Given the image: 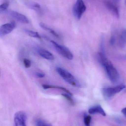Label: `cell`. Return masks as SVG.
<instances>
[{
	"label": "cell",
	"instance_id": "cell-1",
	"mask_svg": "<svg viewBox=\"0 0 126 126\" xmlns=\"http://www.w3.org/2000/svg\"><path fill=\"white\" fill-rule=\"evenodd\" d=\"M98 61L103 67L110 80L116 83L120 78L119 73L111 63L107 59L103 52L98 53L97 55Z\"/></svg>",
	"mask_w": 126,
	"mask_h": 126
},
{
	"label": "cell",
	"instance_id": "cell-2",
	"mask_svg": "<svg viewBox=\"0 0 126 126\" xmlns=\"http://www.w3.org/2000/svg\"><path fill=\"white\" fill-rule=\"evenodd\" d=\"M56 70L58 73L65 81L74 86L81 87L80 84L75 78L66 70L60 67H57Z\"/></svg>",
	"mask_w": 126,
	"mask_h": 126
},
{
	"label": "cell",
	"instance_id": "cell-3",
	"mask_svg": "<svg viewBox=\"0 0 126 126\" xmlns=\"http://www.w3.org/2000/svg\"><path fill=\"white\" fill-rule=\"evenodd\" d=\"M51 43L52 44L57 52L64 57L69 60L73 59V55L68 48L64 46L58 44L54 41L51 40Z\"/></svg>",
	"mask_w": 126,
	"mask_h": 126
},
{
	"label": "cell",
	"instance_id": "cell-4",
	"mask_svg": "<svg viewBox=\"0 0 126 126\" xmlns=\"http://www.w3.org/2000/svg\"><path fill=\"white\" fill-rule=\"evenodd\" d=\"M86 7L83 0H77L73 8V13L75 18L79 20L86 11Z\"/></svg>",
	"mask_w": 126,
	"mask_h": 126
},
{
	"label": "cell",
	"instance_id": "cell-5",
	"mask_svg": "<svg viewBox=\"0 0 126 126\" xmlns=\"http://www.w3.org/2000/svg\"><path fill=\"white\" fill-rule=\"evenodd\" d=\"M126 87L125 85L121 84L114 87L103 88L102 89V92L105 98H109L114 96L117 93L121 92Z\"/></svg>",
	"mask_w": 126,
	"mask_h": 126
},
{
	"label": "cell",
	"instance_id": "cell-6",
	"mask_svg": "<svg viewBox=\"0 0 126 126\" xmlns=\"http://www.w3.org/2000/svg\"><path fill=\"white\" fill-rule=\"evenodd\" d=\"M26 120V115L24 112H18L14 115L13 126H27Z\"/></svg>",
	"mask_w": 126,
	"mask_h": 126
},
{
	"label": "cell",
	"instance_id": "cell-7",
	"mask_svg": "<svg viewBox=\"0 0 126 126\" xmlns=\"http://www.w3.org/2000/svg\"><path fill=\"white\" fill-rule=\"evenodd\" d=\"M16 23L14 21L3 24L0 28V36H4L12 32L16 27Z\"/></svg>",
	"mask_w": 126,
	"mask_h": 126
},
{
	"label": "cell",
	"instance_id": "cell-8",
	"mask_svg": "<svg viewBox=\"0 0 126 126\" xmlns=\"http://www.w3.org/2000/svg\"><path fill=\"white\" fill-rule=\"evenodd\" d=\"M9 14L13 18L20 23L23 24H28L29 23V19L25 16L16 11H10Z\"/></svg>",
	"mask_w": 126,
	"mask_h": 126
},
{
	"label": "cell",
	"instance_id": "cell-9",
	"mask_svg": "<svg viewBox=\"0 0 126 126\" xmlns=\"http://www.w3.org/2000/svg\"><path fill=\"white\" fill-rule=\"evenodd\" d=\"M105 5L109 10L117 17H119V10L117 7L114 4L109 1H107L105 2Z\"/></svg>",
	"mask_w": 126,
	"mask_h": 126
},
{
	"label": "cell",
	"instance_id": "cell-10",
	"mask_svg": "<svg viewBox=\"0 0 126 126\" xmlns=\"http://www.w3.org/2000/svg\"><path fill=\"white\" fill-rule=\"evenodd\" d=\"M37 52L41 57L46 60H53L54 59V57L53 54L46 49H39L37 50Z\"/></svg>",
	"mask_w": 126,
	"mask_h": 126
},
{
	"label": "cell",
	"instance_id": "cell-11",
	"mask_svg": "<svg viewBox=\"0 0 126 126\" xmlns=\"http://www.w3.org/2000/svg\"><path fill=\"white\" fill-rule=\"evenodd\" d=\"M89 112L91 114H94L98 113L103 116H106V113L105 111L100 105L95 106L90 108L89 110Z\"/></svg>",
	"mask_w": 126,
	"mask_h": 126
},
{
	"label": "cell",
	"instance_id": "cell-12",
	"mask_svg": "<svg viewBox=\"0 0 126 126\" xmlns=\"http://www.w3.org/2000/svg\"><path fill=\"white\" fill-rule=\"evenodd\" d=\"M27 6L30 8L33 9L39 14L42 13V10L40 5L38 3L36 2L29 3L27 4Z\"/></svg>",
	"mask_w": 126,
	"mask_h": 126
},
{
	"label": "cell",
	"instance_id": "cell-13",
	"mask_svg": "<svg viewBox=\"0 0 126 126\" xmlns=\"http://www.w3.org/2000/svg\"><path fill=\"white\" fill-rule=\"evenodd\" d=\"M42 87L44 89H58L62 91L66 92L67 94L70 95L72 96V93L70 92L66 88L64 87H61L60 86H52V85H45L43 84L42 85Z\"/></svg>",
	"mask_w": 126,
	"mask_h": 126
},
{
	"label": "cell",
	"instance_id": "cell-14",
	"mask_svg": "<svg viewBox=\"0 0 126 126\" xmlns=\"http://www.w3.org/2000/svg\"><path fill=\"white\" fill-rule=\"evenodd\" d=\"M40 27L41 28H42L44 30H46V31L49 32L50 33H51V34L54 35V36L55 37L57 38H60V37L59 36V35L54 31L52 29H51V28H49V27H47L46 25H45L43 23H40Z\"/></svg>",
	"mask_w": 126,
	"mask_h": 126
},
{
	"label": "cell",
	"instance_id": "cell-15",
	"mask_svg": "<svg viewBox=\"0 0 126 126\" xmlns=\"http://www.w3.org/2000/svg\"><path fill=\"white\" fill-rule=\"evenodd\" d=\"M24 31L26 34H27L28 35L30 36V37L36 38H38L40 39H41V37L37 32H34V31L28 29H25Z\"/></svg>",
	"mask_w": 126,
	"mask_h": 126
},
{
	"label": "cell",
	"instance_id": "cell-16",
	"mask_svg": "<svg viewBox=\"0 0 126 126\" xmlns=\"http://www.w3.org/2000/svg\"><path fill=\"white\" fill-rule=\"evenodd\" d=\"M36 126H52L51 124L41 118H38L36 121Z\"/></svg>",
	"mask_w": 126,
	"mask_h": 126
},
{
	"label": "cell",
	"instance_id": "cell-17",
	"mask_svg": "<svg viewBox=\"0 0 126 126\" xmlns=\"http://www.w3.org/2000/svg\"><path fill=\"white\" fill-rule=\"evenodd\" d=\"M91 117L90 115H85L84 117V123L86 126H90Z\"/></svg>",
	"mask_w": 126,
	"mask_h": 126
},
{
	"label": "cell",
	"instance_id": "cell-18",
	"mask_svg": "<svg viewBox=\"0 0 126 126\" xmlns=\"http://www.w3.org/2000/svg\"><path fill=\"white\" fill-rule=\"evenodd\" d=\"M61 95L64 97L72 105H74V100H73L72 98L71 97V95L68 94H61Z\"/></svg>",
	"mask_w": 126,
	"mask_h": 126
},
{
	"label": "cell",
	"instance_id": "cell-19",
	"mask_svg": "<svg viewBox=\"0 0 126 126\" xmlns=\"http://www.w3.org/2000/svg\"><path fill=\"white\" fill-rule=\"evenodd\" d=\"M9 6V3L8 2H5L3 3L0 6V12H4L8 8Z\"/></svg>",
	"mask_w": 126,
	"mask_h": 126
},
{
	"label": "cell",
	"instance_id": "cell-20",
	"mask_svg": "<svg viewBox=\"0 0 126 126\" xmlns=\"http://www.w3.org/2000/svg\"><path fill=\"white\" fill-rule=\"evenodd\" d=\"M23 64L26 68H29L31 65V61L28 59H24L23 60Z\"/></svg>",
	"mask_w": 126,
	"mask_h": 126
},
{
	"label": "cell",
	"instance_id": "cell-21",
	"mask_svg": "<svg viewBox=\"0 0 126 126\" xmlns=\"http://www.w3.org/2000/svg\"><path fill=\"white\" fill-rule=\"evenodd\" d=\"M36 76L37 78H44L45 77V74L42 73L37 72L36 73Z\"/></svg>",
	"mask_w": 126,
	"mask_h": 126
},
{
	"label": "cell",
	"instance_id": "cell-22",
	"mask_svg": "<svg viewBox=\"0 0 126 126\" xmlns=\"http://www.w3.org/2000/svg\"><path fill=\"white\" fill-rule=\"evenodd\" d=\"M115 37L114 36H112L111 38V40H110V43L112 45H113L114 44L115 42Z\"/></svg>",
	"mask_w": 126,
	"mask_h": 126
},
{
	"label": "cell",
	"instance_id": "cell-23",
	"mask_svg": "<svg viewBox=\"0 0 126 126\" xmlns=\"http://www.w3.org/2000/svg\"><path fill=\"white\" fill-rule=\"evenodd\" d=\"M121 35L123 36V37L125 39V41H126V30H124L123 32V33H122Z\"/></svg>",
	"mask_w": 126,
	"mask_h": 126
},
{
	"label": "cell",
	"instance_id": "cell-24",
	"mask_svg": "<svg viewBox=\"0 0 126 126\" xmlns=\"http://www.w3.org/2000/svg\"><path fill=\"white\" fill-rule=\"evenodd\" d=\"M121 112L123 113V114L126 115V107L125 108H124L122 109V111H121Z\"/></svg>",
	"mask_w": 126,
	"mask_h": 126
},
{
	"label": "cell",
	"instance_id": "cell-25",
	"mask_svg": "<svg viewBox=\"0 0 126 126\" xmlns=\"http://www.w3.org/2000/svg\"><path fill=\"white\" fill-rule=\"evenodd\" d=\"M125 3H126V1H125Z\"/></svg>",
	"mask_w": 126,
	"mask_h": 126
}]
</instances>
